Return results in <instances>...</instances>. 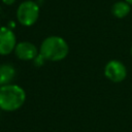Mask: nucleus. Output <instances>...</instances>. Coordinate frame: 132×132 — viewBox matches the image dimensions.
<instances>
[{
    "label": "nucleus",
    "instance_id": "1",
    "mask_svg": "<svg viewBox=\"0 0 132 132\" xmlns=\"http://www.w3.org/2000/svg\"><path fill=\"white\" fill-rule=\"evenodd\" d=\"M69 46L67 41L61 36H48L40 44L39 54L45 61L58 62L67 57Z\"/></svg>",
    "mask_w": 132,
    "mask_h": 132
},
{
    "label": "nucleus",
    "instance_id": "2",
    "mask_svg": "<svg viewBox=\"0 0 132 132\" xmlns=\"http://www.w3.org/2000/svg\"><path fill=\"white\" fill-rule=\"evenodd\" d=\"M26 100V92L18 85L9 84L0 87V109L14 111L23 106Z\"/></svg>",
    "mask_w": 132,
    "mask_h": 132
},
{
    "label": "nucleus",
    "instance_id": "3",
    "mask_svg": "<svg viewBox=\"0 0 132 132\" xmlns=\"http://www.w3.org/2000/svg\"><path fill=\"white\" fill-rule=\"evenodd\" d=\"M39 11L40 9L37 2L33 0H25L18 6L16 20L25 27L33 26L39 18Z\"/></svg>",
    "mask_w": 132,
    "mask_h": 132
},
{
    "label": "nucleus",
    "instance_id": "4",
    "mask_svg": "<svg viewBox=\"0 0 132 132\" xmlns=\"http://www.w3.org/2000/svg\"><path fill=\"white\" fill-rule=\"evenodd\" d=\"M105 76L112 82H121L127 76L126 66L119 60L109 61L104 67Z\"/></svg>",
    "mask_w": 132,
    "mask_h": 132
},
{
    "label": "nucleus",
    "instance_id": "5",
    "mask_svg": "<svg viewBox=\"0 0 132 132\" xmlns=\"http://www.w3.org/2000/svg\"><path fill=\"white\" fill-rule=\"evenodd\" d=\"M16 37L13 31L8 27H0V55L6 56L14 52Z\"/></svg>",
    "mask_w": 132,
    "mask_h": 132
},
{
    "label": "nucleus",
    "instance_id": "6",
    "mask_svg": "<svg viewBox=\"0 0 132 132\" xmlns=\"http://www.w3.org/2000/svg\"><path fill=\"white\" fill-rule=\"evenodd\" d=\"M15 56L23 61H32L34 60L38 54L39 51L37 50L36 45L29 41H21L16 43L14 48Z\"/></svg>",
    "mask_w": 132,
    "mask_h": 132
},
{
    "label": "nucleus",
    "instance_id": "7",
    "mask_svg": "<svg viewBox=\"0 0 132 132\" xmlns=\"http://www.w3.org/2000/svg\"><path fill=\"white\" fill-rule=\"evenodd\" d=\"M16 74L14 67L11 64H1L0 65V87L6 86L12 82Z\"/></svg>",
    "mask_w": 132,
    "mask_h": 132
},
{
    "label": "nucleus",
    "instance_id": "8",
    "mask_svg": "<svg viewBox=\"0 0 132 132\" xmlns=\"http://www.w3.org/2000/svg\"><path fill=\"white\" fill-rule=\"evenodd\" d=\"M131 10V5L128 4L126 1H117L113 3L111 6V13L118 18V19H123L129 14Z\"/></svg>",
    "mask_w": 132,
    "mask_h": 132
},
{
    "label": "nucleus",
    "instance_id": "9",
    "mask_svg": "<svg viewBox=\"0 0 132 132\" xmlns=\"http://www.w3.org/2000/svg\"><path fill=\"white\" fill-rule=\"evenodd\" d=\"M1 1H2L3 4H5V5H7V6L12 5V4L15 2V0H1Z\"/></svg>",
    "mask_w": 132,
    "mask_h": 132
},
{
    "label": "nucleus",
    "instance_id": "10",
    "mask_svg": "<svg viewBox=\"0 0 132 132\" xmlns=\"http://www.w3.org/2000/svg\"><path fill=\"white\" fill-rule=\"evenodd\" d=\"M124 1H126L128 4H130V5H132V0H124Z\"/></svg>",
    "mask_w": 132,
    "mask_h": 132
},
{
    "label": "nucleus",
    "instance_id": "11",
    "mask_svg": "<svg viewBox=\"0 0 132 132\" xmlns=\"http://www.w3.org/2000/svg\"><path fill=\"white\" fill-rule=\"evenodd\" d=\"M130 52H131V56H132V46H131V51Z\"/></svg>",
    "mask_w": 132,
    "mask_h": 132
},
{
    "label": "nucleus",
    "instance_id": "12",
    "mask_svg": "<svg viewBox=\"0 0 132 132\" xmlns=\"http://www.w3.org/2000/svg\"><path fill=\"white\" fill-rule=\"evenodd\" d=\"M0 110H1V109H0Z\"/></svg>",
    "mask_w": 132,
    "mask_h": 132
}]
</instances>
